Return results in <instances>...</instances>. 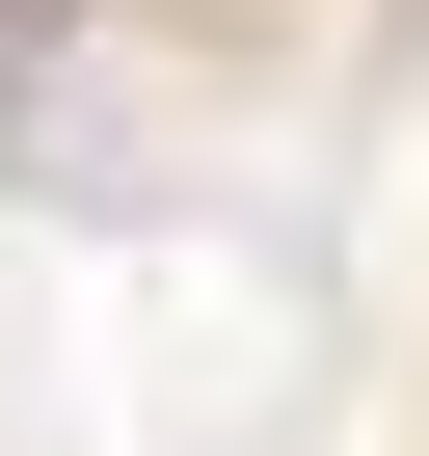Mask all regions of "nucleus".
<instances>
[{
    "label": "nucleus",
    "instance_id": "obj_1",
    "mask_svg": "<svg viewBox=\"0 0 429 456\" xmlns=\"http://www.w3.org/2000/svg\"><path fill=\"white\" fill-rule=\"evenodd\" d=\"M54 28H81V0H0V134H28V81H54Z\"/></svg>",
    "mask_w": 429,
    "mask_h": 456
}]
</instances>
